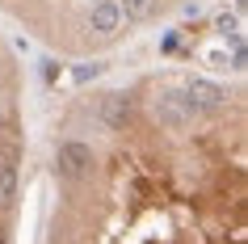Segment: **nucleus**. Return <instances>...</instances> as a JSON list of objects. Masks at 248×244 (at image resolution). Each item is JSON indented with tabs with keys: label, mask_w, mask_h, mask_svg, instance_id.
<instances>
[{
	"label": "nucleus",
	"mask_w": 248,
	"mask_h": 244,
	"mask_svg": "<svg viewBox=\"0 0 248 244\" xmlns=\"http://www.w3.org/2000/svg\"><path fill=\"white\" fill-rule=\"evenodd\" d=\"M118 13H122V21L126 26H139V21H152L160 9V0H114Z\"/></svg>",
	"instance_id": "6"
},
{
	"label": "nucleus",
	"mask_w": 248,
	"mask_h": 244,
	"mask_svg": "<svg viewBox=\"0 0 248 244\" xmlns=\"http://www.w3.org/2000/svg\"><path fill=\"white\" fill-rule=\"evenodd\" d=\"M89 30L101 34V38H114L118 30H122V13H118L114 0H97V4L89 9Z\"/></svg>",
	"instance_id": "4"
},
{
	"label": "nucleus",
	"mask_w": 248,
	"mask_h": 244,
	"mask_svg": "<svg viewBox=\"0 0 248 244\" xmlns=\"http://www.w3.org/2000/svg\"><path fill=\"white\" fill-rule=\"evenodd\" d=\"M181 93L189 97V105H194L198 114H202V110H219V105H227V89L215 84V80H202V76H194Z\"/></svg>",
	"instance_id": "3"
},
{
	"label": "nucleus",
	"mask_w": 248,
	"mask_h": 244,
	"mask_svg": "<svg viewBox=\"0 0 248 244\" xmlns=\"http://www.w3.org/2000/svg\"><path fill=\"white\" fill-rule=\"evenodd\" d=\"M13 202H17V160L4 156V160H0V206L9 211Z\"/></svg>",
	"instance_id": "7"
},
{
	"label": "nucleus",
	"mask_w": 248,
	"mask_h": 244,
	"mask_svg": "<svg viewBox=\"0 0 248 244\" xmlns=\"http://www.w3.org/2000/svg\"><path fill=\"white\" fill-rule=\"evenodd\" d=\"M152 110H156V118H160L169 130H185V127L198 118V110L189 105V97H185L181 89H164V93H156Z\"/></svg>",
	"instance_id": "1"
},
{
	"label": "nucleus",
	"mask_w": 248,
	"mask_h": 244,
	"mask_svg": "<svg viewBox=\"0 0 248 244\" xmlns=\"http://www.w3.org/2000/svg\"><path fill=\"white\" fill-rule=\"evenodd\" d=\"M126 118H131V97H126V93H105V97H101V122H105V130L126 127Z\"/></svg>",
	"instance_id": "5"
},
{
	"label": "nucleus",
	"mask_w": 248,
	"mask_h": 244,
	"mask_svg": "<svg viewBox=\"0 0 248 244\" xmlns=\"http://www.w3.org/2000/svg\"><path fill=\"white\" fill-rule=\"evenodd\" d=\"M0 244H9V236H4V231H0Z\"/></svg>",
	"instance_id": "8"
},
{
	"label": "nucleus",
	"mask_w": 248,
	"mask_h": 244,
	"mask_svg": "<svg viewBox=\"0 0 248 244\" xmlns=\"http://www.w3.org/2000/svg\"><path fill=\"white\" fill-rule=\"evenodd\" d=\"M0 122H4V114H0Z\"/></svg>",
	"instance_id": "9"
},
{
	"label": "nucleus",
	"mask_w": 248,
	"mask_h": 244,
	"mask_svg": "<svg viewBox=\"0 0 248 244\" xmlns=\"http://www.w3.org/2000/svg\"><path fill=\"white\" fill-rule=\"evenodd\" d=\"M55 164H59V173H63L67 181H80L93 173V147L80 139H63L59 143V152H55Z\"/></svg>",
	"instance_id": "2"
}]
</instances>
